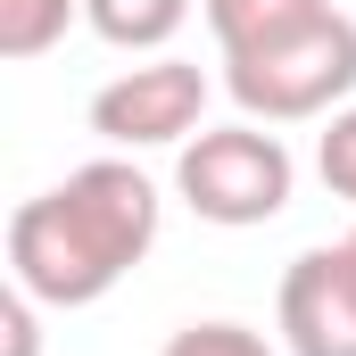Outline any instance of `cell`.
<instances>
[{"mask_svg": "<svg viewBox=\"0 0 356 356\" xmlns=\"http://www.w3.org/2000/svg\"><path fill=\"white\" fill-rule=\"evenodd\" d=\"M224 91H232L241 116H257V124L340 116L356 99V17L323 8V17L273 33L257 50H232V58H224Z\"/></svg>", "mask_w": 356, "mask_h": 356, "instance_id": "7a4b0ae2", "label": "cell"}, {"mask_svg": "<svg viewBox=\"0 0 356 356\" xmlns=\"http://www.w3.org/2000/svg\"><path fill=\"white\" fill-rule=\"evenodd\" d=\"M175 191L199 224H224V232H249V224H273L298 191V158L282 149V133L241 116V124H207L191 133L175 158Z\"/></svg>", "mask_w": 356, "mask_h": 356, "instance_id": "3957f363", "label": "cell"}, {"mask_svg": "<svg viewBox=\"0 0 356 356\" xmlns=\"http://www.w3.org/2000/svg\"><path fill=\"white\" fill-rule=\"evenodd\" d=\"M33 290H17L8 282V298H0V356H42V323H33Z\"/></svg>", "mask_w": 356, "mask_h": 356, "instance_id": "8fae6325", "label": "cell"}, {"mask_svg": "<svg viewBox=\"0 0 356 356\" xmlns=\"http://www.w3.org/2000/svg\"><path fill=\"white\" fill-rule=\"evenodd\" d=\"M91 133L108 149H182L191 133H207V75L158 50L149 67H124L91 91Z\"/></svg>", "mask_w": 356, "mask_h": 356, "instance_id": "277c9868", "label": "cell"}, {"mask_svg": "<svg viewBox=\"0 0 356 356\" xmlns=\"http://www.w3.org/2000/svg\"><path fill=\"white\" fill-rule=\"evenodd\" d=\"M340 249H348V266H356V232H348V241H340Z\"/></svg>", "mask_w": 356, "mask_h": 356, "instance_id": "7c38bea8", "label": "cell"}, {"mask_svg": "<svg viewBox=\"0 0 356 356\" xmlns=\"http://www.w3.org/2000/svg\"><path fill=\"white\" fill-rule=\"evenodd\" d=\"M273 323H282V348L290 356H356V266H348L340 241L290 257Z\"/></svg>", "mask_w": 356, "mask_h": 356, "instance_id": "5b68a950", "label": "cell"}, {"mask_svg": "<svg viewBox=\"0 0 356 356\" xmlns=\"http://www.w3.org/2000/svg\"><path fill=\"white\" fill-rule=\"evenodd\" d=\"M199 8H207L216 50L232 58V50H257V42H273V33H290V25L323 17L332 0H199Z\"/></svg>", "mask_w": 356, "mask_h": 356, "instance_id": "8992f818", "label": "cell"}, {"mask_svg": "<svg viewBox=\"0 0 356 356\" xmlns=\"http://www.w3.org/2000/svg\"><path fill=\"white\" fill-rule=\"evenodd\" d=\"M315 175H323L332 199L356 207V99L340 108V116H323V133H315Z\"/></svg>", "mask_w": 356, "mask_h": 356, "instance_id": "9c48e42d", "label": "cell"}, {"mask_svg": "<svg viewBox=\"0 0 356 356\" xmlns=\"http://www.w3.org/2000/svg\"><path fill=\"white\" fill-rule=\"evenodd\" d=\"M158 249V182L133 158H91L8 216V282L42 307H99Z\"/></svg>", "mask_w": 356, "mask_h": 356, "instance_id": "6da1fadb", "label": "cell"}, {"mask_svg": "<svg viewBox=\"0 0 356 356\" xmlns=\"http://www.w3.org/2000/svg\"><path fill=\"white\" fill-rule=\"evenodd\" d=\"M191 17V0H83V25L116 50H166Z\"/></svg>", "mask_w": 356, "mask_h": 356, "instance_id": "52a82bcc", "label": "cell"}, {"mask_svg": "<svg viewBox=\"0 0 356 356\" xmlns=\"http://www.w3.org/2000/svg\"><path fill=\"white\" fill-rule=\"evenodd\" d=\"M158 356H273V348H266V332H249V323H182Z\"/></svg>", "mask_w": 356, "mask_h": 356, "instance_id": "30bf717a", "label": "cell"}, {"mask_svg": "<svg viewBox=\"0 0 356 356\" xmlns=\"http://www.w3.org/2000/svg\"><path fill=\"white\" fill-rule=\"evenodd\" d=\"M83 17V0H0V58H42L67 42V25Z\"/></svg>", "mask_w": 356, "mask_h": 356, "instance_id": "ba28073f", "label": "cell"}]
</instances>
